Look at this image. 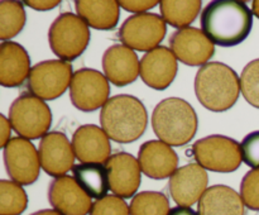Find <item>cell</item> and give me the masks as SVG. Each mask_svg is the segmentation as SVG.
Listing matches in <instances>:
<instances>
[{
	"label": "cell",
	"mask_w": 259,
	"mask_h": 215,
	"mask_svg": "<svg viewBox=\"0 0 259 215\" xmlns=\"http://www.w3.org/2000/svg\"><path fill=\"white\" fill-rule=\"evenodd\" d=\"M201 30L214 45L235 47L247 39L253 27V12L239 0H215L202 9Z\"/></svg>",
	"instance_id": "6da1fadb"
},
{
	"label": "cell",
	"mask_w": 259,
	"mask_h": 215,
	"mask_svg": "<svg viewBox=\"0 0 259 215\" xmlns=\"http://www.w3.org/2000/svg\"><path fill=\"white\" fill-rule=\"evenodd\" d=\"M103 131L116 143H132L144 134L148 113L138 98L128 94L111 96L100 111Z\"/></svg>",
	"instance_id": "7a4b0ae2"
},
{
	"label": "cell",
	"mask_w": 259,
	"mask_h": 215,
	"mask_svg": "<svg viewBox=\"0 0 259 215\" xmlns=\"http://www.w3.org/2000/svg\"><path fill=\"white\" fill-rule=\"evenodd\" d=\"M195 94L199 103L207 110L227 111L239 98L240 77L225 63L209 62L197 71Z\"/></svg>",
	"instance_id": "3957f363"
},
{
	"label": "cell",
	"mask_w": 259,
	"mask_h": 215,
	"mask_svg": "<svg viewBox=\"0 0 259 215\" xmlns=\"http://www.w3.org/2000/svg\"><path fill=\"white\" fill-rule=\"evenodd\" d=\"M197 114L189 101L167 98L159 101L152 113V128L159 141L171 147L190 143L197 132Z\"/></svg>",
	"instance_id": "277c9868"
},
{
	"label": "cell",
	"mask_w": 259,
	"mask_h": 215,
	"mask_svg": "<svg viewBox=\"0 0 259 215\" xmlns=\"http://www.w3.org/2000/svg\"><path fill=\"white\" fill-rule=\"evenodd\" d=\"M48 43L60 60L73 61L80 57L90 43L89 25L78 15L65 12L58 15L48 29Z\"/></svg>",
	"instance_id": "5b68a950"
},
{
	"label": "cell",
	"mask_w": 259,
	"mask_h": 215,
	"mask_svg": "<svg viewBox=\"0 0 259 215\" xmlns=\"http://www.w3.org/2000/svg\"><path fill=\"white\" fill-rule=\"evenodd\" d=\"M9 120L22 138L42 139L52 124V111L45 100L32 94H23L10 105Z\"/></svg>",
	"instance_id": "8992f818"
},
{
	"label": "cell",
	"mask_w": 259,
	"mask_h": 215,
	"mask_svg": "<svg viewBox=\"0 0 259 215\" xmlns=\"http://www.w3.org/2000/svg\"><path fill=\"white\" fill-rule=\"evenodd\" d=\"M192 153L200 166L212 172L237 171L243 162L239 142L220 134H212L195 142Z\"/></svg>",
	"instance_id": "52a82bcc"
},
{
	"label": "cell",
	"mask_w": 259,
	"mask_h": 215,
	"mask_svg": "<svg viewBox=\"0 0 259 215\" xmlns=\"http://www.w3.org/2000/svg\"><path fill=\"white\" fill-rule=\"evenodd\" d=\"M72 66L62 60H47L35 63L28 77V90L42 100H55L70 89Z\"/></svg>",
	"instance_id": "ba28073f"
},
{
	"label": "cell",
	"mask_w": 259,
	"mask_h": 215,
	"mask_svg": "<svg viewBox=\"0 0 259 215\" xmlns=\"http://www.w3.org/2000/svg\"><path fill=\"white\" fill-rule=\"evenodd\" d=\"M167 25L163 18L154 13L131 15L119 29V39L126 47L139 52H149L159 47L164 39Z\"/></svg>",
	"instance_id": "9c48e42d"
},
{
	"label": "cell",
	"mask_w": 259,
	"mask_h": 215,
	"mask_svg": "<svg viewBox=\"0 0 259 215\" xmlns=\"http://www.w3.org/2000/svg\"><path fill=\"white\" fill-rule=\"evenodd\" d=\"M110 86L104 73L94 68H80L73 73L70 100L77 110L90 113L103 108L109 100Z\"/></svg>",
	"instance_id": "30bf717a"
},
{
	"label": "cell",
	"mask_w": 259,
	"mask_h": 215,
	"mask_svg": "<svg viewBox=\"0 0 259 215\" xmlns=\"http://www.w3.org/2000/svg\"><path fill=\"white\" fill-rule=\"evenodd\" d=\"M4 164L10 180L19 185H32L39 177V153L34 144L22 137L8 142L3 151Z\"/></svg>",
	"instance_id": "8fae6325"
},
{
	"label": "cell",
	"mask_w": 259,
	"mask_h": 215,
	"mask_svg": "<svg viewBox=\"0 0 259 215\" xmlns=\"http://www.w3.org/2000/svg\"><path fill=\"white\" fill-rule=\"evenodd\" d=\"M169 50L184 65L204 66L215 53V45L201 29L186 27L176 30L169 38Z\"/></svg>",
	"instance_id": "7c38bea8"
},
{
	"label": "cell",
	"mask_w": 259,
	"mask_h": 215,
	"mask_svg": "<svg viewBox=\"0 0 259 215\" xmlns=\"http://www.w3.org/2000/svg\"><path fill=\"white\" fill-rule=\"evenodd\" d=\"M105 168L111 192L123 199H133L142 181L138 158L126 152H118L106 161Z\"/></svg>",
	"instance_id": "4fadbf2b"
},
{
	"label": "cell",
	"mask_w": 259,
	"mask_h": 215,
	"mask_svg": "<svg viewBox=\"0 0 259 215\" xmlns=\"http://www.w3.org/2000/svg\"><path fill=\"white\" fill-rule=\"evenodd\" d=\"M209 176L199 163H189L177 168L169 177L168 190L172 199L179 206L191 207L199 202L209 187Z\"/></svg>",
	"instance_id": "5bb4252c"
},
{
	"label": "cell",
	"mask_w": 259,
	"mask_h": 215,
	"mask_svg": "<svg viewBox=\"0 0 259 215\" xmlns=\"http://www.w3.org/2000/svg\"><path fill=\"white\" fill-rule=\"evenodd\" d=\"M40 167L50 176H66L75 166V152L72 143L62 132H50L39 142L38 147Z\"/></svg>",
	"instance_id": "9a60e30c"
},
{
	"label": "cell",
	"mask_w": 259,
	"mask_h": 215,
	"mask_svg": "<svg viewBox=\"0 0 259 215\" xmlns=\"http://www.w3.org/2000/svg\"><path fill=\"white\" fill-rule=\"evenodd\" d=\"M48 201L61 215H88L94 204L75 177L68 175L53 179L48 187Z\"/></svg>",
	"instance_id": "2e32d148"
},
{
	"label": "cell",
	"mask_w": 259,
	"mask_h": 215,
	"mask_svg": "<svg viewBox=\"0 0 259 215\" xmlns=\"http://www.w3.org/2000/svg\"><path fill=\"white\" fill-rule=\"evenodd\" d=\"M177 58L168 47L159 46L149 51L141 60V77L154 90H166L177 75Z\"/></svg>",
	"instance_id": "e0dca14e"
},
{
	"label": "cell",
	"mask_w": 259,
	"mask_h": 215,
	"mask_svg": "<svg viewBox=\"0 0 259 215\" xmlns=\"http://www.w3.org/2000/svg\"><path fill=\"white\" fill-rule=\"evenodd\" d=\"M104 75L118 88L131 85L141 75V61L132 48L124 45H113L104 52Z\"/></svg>",
	"instance_id": "ac0fdd59"
},
{
	"label": "cell",
	"mask_w": 259,
	"mask_h": 215,
	"mask_svg": "<svg viewBox=\"0 0 259 215\" xmlns=\"http://www.w3.org/2000/svg\"><path fill=\"white\" fill-rule=\"evenodd\" d=\"M103 128L95 124L78 126L72 136V148L81 163H106L111 156V144Z\"/></svg>",
	"instance_id": "d6986e66"
},
{
	"label": "cell",
	"mask_w": 259,
	"mask_h": 215,
	"mask_svg": "<svg viewBox=\"0 0 259 215\" xmlns=\"http://www.w3.org/2000/svg\"><path fill=\"white\" fill-rule=\"evenodd\" d=\"M142 172L153 180L169 179L179 168V156L171 146L162 141H148L138 152Z\"/></svg>",
	"instance_id": "ffe728a7"
},
{
	"label": "cell",
	"mask_w": 259,
	"mask_h": 215,
	"mask_svg": "<svg viewBox=\"0 0 259 215\" xmlns=\"http://www.w3.org/2000/svg\"><path fill=\"white\" fill-rule=\"evenodd\" d=\"M30 57L22 45L13 40L0 45V83L4 88H19L30 73Z\"/></svg>",
	"instance_id": "44dd1931"
},
{
	"label": "cell",
	"mask_w": 259,
	"mask_h": 215,
	"mask_svg": "<svg viewBox=\"0 0 259 215\" xmlns=\"http://www.w3.org/2000/svg\"><path fill=\"white\" fill-rule=\"evenodd\" d=\"M199 215H245L242 196L227 185L209 187L197 202Z\"/></svg>",
	"instance_id": "7402d4cb"
},
{
	"label": "cell",
	"mask_w": 259,
	"mask_h": 215,
	"mask_svg": "<svg viewBox=\"0 0 259 215\" xmlns=\"http://www.w3.org/2000/svg\"><path fill=\"white\" fill-rule=\"evenodd\" d=\"M75 8L78 17L94 29H114L120 17V5L115 0H77Z\"/></svg>",
	"instance_id": "603a6c76"
},
{
	"label": "cell",
	"mask_w": 259,
	"mask_h": 215,
	"mask_svg": "<svg viewBox=\"0 0 259 215\" xmlns=\"http://www.w3.org/2000/svg\"><path fill=\"white\" fill-rule=\"evenodd\" d=\"M73 177L91 199H103L109 187L108 172L101 163H78L72 168Z\"/></svg>",
	"instance_id": "cb8c5ba5"
},
{
	"label": "cell",
	"mask_w": 259,
	"mask_h": 215,
	"mask_svg": "<svg viewBox=\"0 0 259 215\" xmlns=\"http://www.w3.org/2000/svg\"><path fill=\"white\" fill-rule=\"evenodd\" d=\"M202 3L200 0H189V2H175V0H163L159 2V10L164 22L175 28H186L195 22L201 10Z\"/></svg>",
	"instance_id": "d4e9b609"
},
{
	"label": "cell",
	"mask_w": 259,
	"mask_h": 215,
	"mask_svg": "<svg viewBox=\"0 0 259 215\" xmlns=\"http://www.w3.org/2000/svg\"><path fill=\"white\" fill-rule=\"evenodd\" d=\"M25 10L23 3L13 0L0 2V39L10 40L19 34L25 24Z\"/></svg>",
	"instance_id": "484cf974"
},
{
	"label": "cell",
	"mask_w": 259,
	"mask_h": 215,
	"mask_svg": "<svg viewBox=\"0 0 259 215\" xmlns=\"http://www.w3.org/2000/svg\"><path fill=\"white\" fill-rule=\"evenodd\" d=\"M129 211L131 215H168L171 207L163 192L142 191L132 199Z\"/></svg>",
	"instance_id": "4316f807"
},
{
	"label": "cell",
	"mask_w": 259,
	"mask_h": 215,
	"mask_svg": "<svg viewBox=\"0 0 259 215\" xmlns=\"http://www.w3.org/2000/svg\"><path fill=\"white\" fill-rule=\"evenodd\" d=\"M28 206V196L22 185L10 180L0 181V215H20Z\"/></svg>",
	"instance_id": "83f0119b"
},
{
	"label": "cell",
	"mask_w": 259,
	"mask_h": 215,
	"mask_svg": "<svg viewBox=\"0 0 259 215\" xmlns=\"http://www.w3.org/2000/svg\"><path fill=\"white\" fill-rule=\"evenodd\" d=\"M240 91L253 108L259 109V58L250 61L240 73Z\"/></svg>",
	"instance_id": "f1b7e54d"
},
{
	"label": "cell",
	"mask_w": 259,
	"mask_h": 215,
	"mask_svg": "<svg viewBox=\"0 0 259 215\" xmlns=\"http://www.w3.org/2000/svg\"><path fill=\"white\" fill-rule=\"evenodd\" d=\"M240 196L245 206L259 211V168L248 171L240 182Z\"/></svg>",
	"instance_id": "f546056e"
},
{
	"label": "cell",
	"mask_w": 259,
	"mask_h": 215,
	"mask_svg": "<svg viewBox=\"0 0 259 215\" xmlns=\"http://www.w3.org/2000/svg\"><path fill=\"white\" fill-rule=\"evenodd\" d=\"M89 215H131L129 205L123 197L116 195H106L93 204Z\"/></svg>",
	"instance_id": "4dcf8cb0"
},
{
	"label": "cell",
	"mask_w": 259,
	"mask_h": 215,
	"mask_svg": "<svg viewBox=\"0 0 259 215\" xmlns=\"http://www.w3.org/2000/svg\"><path fill=\"white\" fill-rule=\"evenodd\" d=\"M243 162L252 168H259V131L252 132L240 143Z\"/></svg>",
	"instance_id": "1f68e13d"
},
{
	"label": "cell",
	"mask_w": 259,
	"mask_h": 215,
	"mask_svg": "<svg viewBox=\"0 0 259 215\" xmlns=\"http://www.w3.org/2000/svg\"><path fill=\"white\" fill-rule=\"evenodd\" d=\"M157 4H159V3L156 2V0H148V2H142V0H138V2H134V0L124 2V0H121V2H119L120 8H123L126 12L136 13V14H143L147 10L153 9Z\"/></svg>",
	"instance_id": "d6a6232c"
},
{
	"label": "cell",
	"mask_w": 259,
	"mask_h": 215,
	"mask_svg": "<svg viewBox=\"0 0 259 215\" xmlns=\"http://www.w3.org/2000/svg\"><path fill=\"white\" fill-rule=\"evenodd\" d=\"M24 4L34 10L45 12V10H51L56 8L57 5L61 4V2H58V0H47V2H43V0H40V2L39 0H28V2H24Z\"/></svg>",
	"instance_id": "836d02e7"
},
{
	"label": "cell",
	"mask_w": 259,
	"mask_h": 215,
	"mask_svg": "<svg viewBox=\"0 0 259 215\" xmlns=\"http://www.w3.org/2000/svg\"><path fill=\"white\" fill-rule=\"evenodd\" d=\"M0 121H2V125H0V129H2V137H0V146L2 148H4L8 144V142L12 139V124H10V120L8 118H5L4 115H0Z\"/></svg>",
	"instance_id": "e575fe53"
},
{
	"label": "cell",
	"mask_w": 259,
	"mask_h": 215,
	"mask_svg": "<svg viewBox=\"0 0 259 215\" xmlns=\"http://www.w3.org/2000/svg\"><path fill=\"white\" fill-rule=\"evenodd\" d=\"M168 215H199L196 211L191 209V207H184V206H176L172 207Z\"/></svg>",
	"instance_id": "d590c367"
},
{
	"label": "cell",
	"mask_w": 259,
	"mask_h": 215,
	"mask_svg": "<svg viewBox=\"0 0 259 215\" xmlns=\"http://www.w3.org/2000/svg\"><path fill=\"white\" fill-rule=\"evenodd\" d=\"M30 215H61L60 212L56 211L55 209H43V210H38V211L33 212Z\"/></svg>",
	"instance_id": "8d00e7d4"
},
{
	"label": "cell",
	"mask_w": 259,
	"mask_h": 215,
	"mask_svg": "<svg viewBox=\"0 0 259 215\" xmlns=\"http://www.w3.org/2000/svg\"><path fill=\"white\" fill-rule=\"evenodd\" d=\"M252 12L253 14L259 19V0H254L252 4Z\"/></svg>",
	"instance_id": "74e56055"
}]
</instances>
